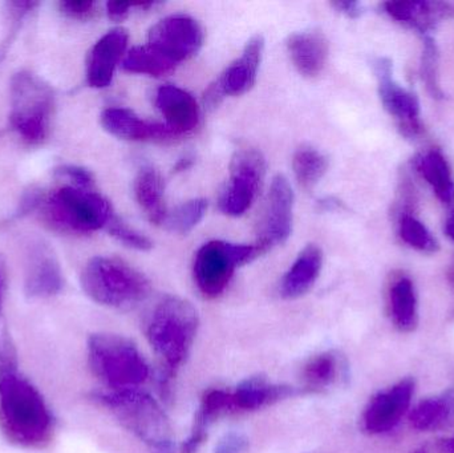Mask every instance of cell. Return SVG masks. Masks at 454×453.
I'll list each match as a JSON object with an SVG mask.
<instances>
[{
	"mask_svg": "<svg viewBox=\"0 0 454 453\" xmlns=\"http://www.w3.org/2000/svg\"><path fill=\"white\" fill-rule=\"evenodd\" d=\"M0 430L10 443L43 449L53 435V417L44 398L15 362L0 350Z\"/></svg>",
	"mask_w": 454,
	"mask_h": 453,
	"instance_id": "obj_1",
	"label": "cell"
},
{
	"mask_svg": "<svg viewBox=\"0 0 454 453\" xmlns=\"http://www.w3.org/2000/svg\"><path fill=\"white\" fill-rule=\"evenodd\" d=\"M199 327V311L184 298L167 295L154 306L146 322V338L169 374L191 355Z\"/></svg>",
	"mask_w": 454,
	"mask_h": 453,
	"instance_id": "obj_2",
	"label": "cell"
},
{
	"mask_svg": "<svg viewBox=\"0 0 454 453\" xmlns=\"http://www.w3.org/2000/svg\"><path fill=\"white\" fill-rule=\"evenodd\" d=\"M82 290L98 305L130 310L151 294V284L140 271L119 258L95 257L82 269Z\"/></svg>",
	"mask_w": 454,
	"mask_h": 453,
	"instance_id": "obj_3",
	"label": "cell"
},
{
	"mask_svg": "<svg viewBox=\"0 0 454 453\" xmlns=\"http://www.w3.org/2000/svg\"><path fill=\"white\" fill-rule=\"evenodd\" d=\"M117 422L157 453H170L173 428L159 403L138 390L108 391L95 396Z\"/></svg>",
	"mask_w": 454,
	"mask_h": 453,
	"instance_id": "obj_4",
	"label": "cell"
},
{
	"mask_svg": "<svg viewBox=\"0 0 454 453\" xmlns=\"http://www.w3.org/2000/svg\"><path fill=\"white\" fill-rule=\"evenodd\" d=\"M90 371L111 391L137 390L151 370L137 346L116 334H93L88 340Z\"/></svg>",
	"mask_w": 454,
	"mask_h": 453,
	"instance_id": "obj_5",
	"label": "cell"
},
{
	"mask_svg": "<svg viewBox=\"0 0 454 453\" xmlns=\"http://www.w3.org/2000/svg\"><path fill=\"white\" fill-rule=\"evenodd\" d=\"M42 215L56 230L84 234L106 228L114 213L108 199L95 189L64 185L43 202Z\"/></svg>",
	"mask_w": 454,
	"mask_h": 453,
	"instance_id": "obj_6",
	"label": "cell"
},
{
	"mask_svg": "<svg viewBox=\"0 0 454 453\" xmlns=\"http://www.w3.org/2000/svg\"><path fill=\"white\" fill-rule=\"evenodd\" d=\"M10 121L21 140L42 144L50 135L55 113L52 88L29 71H20L11 80Z\"/></svg>",
	"mask_w": 454,
	"mask_h": 453,
	"instance_id": "obj_7",
	"label": "cell"
},
{
	"mask_svg": "<svg viewBox=\"0 0 454 453\" xmlns=\"http://www.w3.org/2000/svg\"><path fill=\"white\" fill-rule=\"evenodd\" d=\"M266 254L263 247L235 245L225 241H210L197 252L194 260V281L202 295L215 298L225 292L232 274L240 266L253 262Z\"/></svg>",
	"mask_w": 454,
	"mask_h": 453,
	"instance_id": "obj_8",
	"label": "cell"
},
{
	"mask_svg": "<svg viewBox=\"0 0 454 453\" xmlns=\"http://www.w3.org/2000/svg\"><path fill=\"white\" fill-rule=\"evenodd\" d=\"M266 175V161L261 152L240 148L230 162L229 181L218 199L220 210L230 217L245 215L258 196Z\"/></svg>",
	"mask_w": 454,
	"mask_h": 453,
	"instance_id": "obj_9",
	"label": "cell"
},
{
	"mask_svg": "<svg viewBox=\"0 0 454 453\" xmlns=\"http://www.w3.org/2000/svg\"><path fill=\"white\" fill-rule=\"evenodd\" d=\"M204 39V29L196 19L177 13L161 19L152 27L146 45L177 66L199 53Z\"/></svg>",
	"mask_w": 454,
	"mask_h": 453,
	"instance_id": "obj_10",
	"label": "cell"
},
{
	"mask_svg": "<svg viewBox=\"0 0 454 453\" xmlns=\"http://www.w3.org/2000/svg\"><path fill=\"white\" fill-rule=\"evenodd\" d=\"M264 40L261 35L251 37L245 45L242 55L230 64L223 74L215 80L205 93V105L217 108L225 96H240L251 90L258 77Z\"/></svg>",
	"mask_w": 454,
	"mask_h": 453,
	"instance_id": "obj_11",
	"label": "cell"
},
{
	"mask_svg": "<svg viewBox=\"0 0 454 453\" xmlns=\"http://www.w3.org/2000/svg\"><path fill=\"white\" fill-rule=\"evenodd\" d=\"M379 82V95L386 111L399 122L400 130L407 137H416L423 130L420 121V103L418 96L403 88L394 79L392 61L379 58L373 63Z\"/></svg>",
	"mask_w": 454,
	"mask_h": 453,
	"instance_id": "obj_12",
	"label": "cell"
},
{
	"mask_svg": "<svg viewBox=\"0 0 454 453\" xmlns=\"http://www.w3.org/2000/svg\"><path fill=\"white\" fill-rule=\"evenodd\" d=\"M63 289L60 262L50 244L36 239L27 246L24 293L32 300L55 297Z\"/></svg>",
	"mask_w": 454,
	"mask_h": 453,
	"instance_id": "obj_13",
	"label": "cell"
},
{
	"mask_svg": "<svg viewBox=\"0 0 454 453\" xmlns=\"http://www.w3.org/2000/svg\"><path fill=\"white\" fill-rule=\"evenodd\" d=\"M294 191L285 176L278 175L271 183L266 210L262 220L258 244L270 252L285 244L293 229Z\"/></svg>",
	"mask_w": 454,
	"mask_h": 453,
	"instance_id": "obj_14",
	"label": "cell"
},
{
	"mask_svg": "<svg viewBox=\"0 0 454 453\" xmlns=\"http://www.w3.org/2000/svg\"><path fill=\"white\" fill-rule=\"evenodd\" d=\"M413 394V382L403 380L386 393L371 399L363 415V426L370 433H381L392 430L410 409Z\"/></svg>",
	"mask_w": 454,
	"mask_h": 453,
	"instance_id": "obj_15",
	"label": "cell"
},
{
	"mask_svg": "<svg viewBox=\"0 0 454 453\" xmlns=\"http://www.w3.org/2000/svg\"><path fill=\"white\" fill-rule=\"evenodd\" d=\"M101 125L114 137L128 141H173L181 136L167 124L141 119L127 108H108L101 113Z\"/></svg>",
	"mask_w": 454,
	"mask_h": 453,
	"instance_id": "obj_16",
	"label": "cell"
},
{
	"mask_svg": "<svg viewBox=\"0 0 454 453\" xmlns=\"http://www.w3.org/2000/svg\"><path fill=\"white\" fill-rule=\"evenodd\" d=\"M127 29L114 28L96 42L87 60V80L92 88H106L114 80L117 64L128 47Z\"/></svg>",
	"mask_w": 454,
	"mask_h": 453,
	"instance_id": "obj_17",
	"label": "cell"
},
{
	"mask_svg": "<svg viewBox=\"0 0 454 453\" xmlns=\"http://www.w3.org/2000/svg\"><path fill=\"white\" fill-rule=\"evenodd\" d=\"M156 105L168 127L183 137L200 124L201 109L193 95L176 85H162L156 93Z\"/></svg>",
	"mask_w": 454,
	"mask_h": 453,
	"instance_id": "obj_18",
	"label": "cell"
},
{
	"mask_svg": "<svg viewBox=\"0 0 454 453\" xmlns=\"http://www.w3.org/2000/svg\"><path fill=\"white\" fill-rule=\"evenodd\" d=\"M287 51L299 74L314 79L325 69L330 47L327 37L322 32L304 31L288 37Z\"/></svg>",
	"mask_w": 454,
	"mask_h": 453,
	"instance_id": "obj_19",
	"label": "cell"
},
{
	"mask_svg": "<svg viewBox=\"0 0 454 453\" xmlns=\"http://www.w3.org/2000/svg\"><path fill=\"white\" fill-rule=\"evenodd\" d=\"M322 266V250L317 245H307L283 277L280 295L285 300H298L306 295L317 284Z\"/></svg>",
	"mask_w": 454,
	"mask_h": 453,
	"instance_id": "obj_20",
	"label": "cell"
},
{
	"mask_svg": "<svg viewBox=\"0 0 454 453\" xmlns=\"http://www.w3.org/2000/svg\"><path fill=\"white\" fill-rule=\"evenodd\" d=\"M296 388L272 385L262 375L247 378L232 391L237 411H255L296 395Z\"/></svg>",
	"mask_w": 454,
	"mask_h": 453,
	"instance_id": "obj_21",
	"label": "cell"
},
{
	"mask_svg": "<svg viewBox=\"0 0 454 453\" xmlns=\"http://www.w3.org/2000/svg\"><path fill=\"white\" fill-rule=\"evenodd\" d=\"M347 377V363L338 351L312 356L301 369V382L309 393H322L335 387Z\"/></svg>",
	"mask_w": 454,
	"mask_h": 453,
	"instance_id": "obj_22",
	"label": "cell"
},
{
	"mask_svg": "<svg viewBox=\"0 0 454 453\" xmlns=\"http://www.w3.org/2000/svg\"><path fill=\"white\" fill-rule=\"evenodd\" d=\"M135 197L152 223L164 225L169 212L165 205L164 178L156 169L146 167L138 172L135 180Z\"/></svg>",
	"mask_w": 454,
	"mask_h": 453,
	"instance_id": "obj_23",
	"label": "cell"
},
{
	"mask_svg": "<svg viewBox=\"0 0 454 453\" xmlns=\"http://www.w3.org/2000/svg\"><path fill=\"white\" fill-rule=\"evenodd\" d=\"M384 7L392 19L423 34L434 29L450 13L448 4L439 2H388Z\"/></svg>",
	"mask_w": 454,
	"mask_h": 453,
	"instance_id": "obj_24",
	"label": "cell"
},
{
	"mask_svg": "<svg viewBox=\"0 0 454 453\" xmlns=\"http://www.w3.org/2000/svg\"><path fill=\"white\" fill-rule=\"evenodd\" d=\"M416 168L442 204L454 205V180L450 164L440 152L429 151L416 159Z\"/></svg>",
	"mask_w": 454,
	"mask_h": 453,
	"instance_id": "obj_25",
	"label": "cell"
},
{
	"mask_svg": "<svg viewBox=\"0 0 454 453\" xmlns=\"http://www.w3.org/2000/svg\"><path fill=\"white\" fill-rule=\"evenodd\" d=\"M389 298L395 324L402 332H412L418 324V300L411 279L402 278L395 282Z\"/></svg>",
	"mask_w": 454,
	"mask_h": 453,
	"instance_id": "obj_26",
	"label": "cell"
},
{
	"mask_svg": "<svg viewBox=\"0 0 454 453\" xmlns=\"http://www.w3.org/2000/svg\"><path fill=\"white\" fill-rule=\"evenodd\" d=\"M293 169L299 185L311 191L328 169V160L312 146L303 145L294 153Z\"/></svg>",
	"mask_w": 454,
	"mask_h": 453,
	"instance_id": "obj_27",
	"label": "cell"
},
{
	"mask_svg": "<svg viewBox=\"0 0 454 453\" xmlns=\"http://www.w3.org/2000/svg\"><path fill=\"white\" fill-rule=\"evenodd\" d=\"M122 68L130 74H149L160 77L175 71L176 66L165 60L148 45L132 48L122 60Z\"/></svg>",
	"mask_w": 454,
	"mask_h": 453,
	"instance_id": "obj_28",
	"label": "cell"
},
{
	"mask_svg": "<svg viewBox=\"0 0 454 453\" xmlns=\"http://www.w3.org/2000/svg\"><path fill=\"white\" fill-rule=\"evenodd\" d=\"M207 201L204 199H194L184 202L172 213H168L164 225L172 233L188 234L201 223L207 215Z\"/></svg>",
	"mask_w": 454,
	"mask_h": 453,
	"instance_id": "obj_29",
	"label": "cell"
},
{
	"mask_svg": "<svg viewBox=\"0 0 454 453\" xmlns=\"http://www.w3.org/2000/svg\"><path fill=\"white\" fill-rule=\"evenodd\" d=\"M439 48L431 36H424L423 58H421V79L429 95L434 98H444L439 82Z\"/></svg>",
	"mask_w": 454,
	"mask_h": 453,
	"instance_id": "obj_30",
	"label": "cell"
},
{
	"mask_svg": "<svg viewBox=\"0 0 454 453\" xmlns=\"http://www.w3.org/2000/svg\"><path fill=\"white\" fill-rule=\"evenodd\" d=\"M400 237L405 244L420 252L434 253L439 250L437 239L432 236L427 226L413 215H405L400 221Z\"/></svg>",
	"mask_w": 454,
	"mask_h": 453,
	"instance_id": "obj_31",
	"label": "cell"
},
{
	"mask_svg": "<svg viewBox=\"0 0 454 453\" xmlns=\"http://www.w3.org/2000/svg\"><path fill=\"white\" fill-rule=\"evenodd\" d=\"M230 412H237L232 393L225 390H209L202 398L197 417L212 425L215 419Z\"/></svg>",
	"mask_w": 454,
	"mask_h": 453,
	"instance_id": "obj_32",
	"label": "cell"
},
{
	"mask_svg": "<svg viewBox=\"0 0 454 453\" xmlns=\"http://www.w3.org/2000/svg\"><path fill=\"white\" fill-rule=\"evenodd\" d=\"M450 415V407L439 399H429L413 410L411 415L413 427L418 430H432L442 425Z\"/></svg>",
	"mask_w": 454,
	"mask_h": 453,
	"instance_id": "obj_33",
	"label": "cell"
},
{
	"mask_svg": "<svg viewBox=\"0 0 454 453\" xmlns=\"http://www.w3.org/2000/svg\"><path fill=\"white\" fill-rule=\"evenodd\" d=\"M109 234L117 241L121 242L124 246L129 249L138 250V252H148L153 247L151 239L148 237L141 234L140 231L128 226L127 223H122L119 217L114 215V220L106 226Z\"/></svg>",
	"mask_w": 454,
	"mask_h": 453,
	"instance_id": "obj_34",
	"label": "cell"
},
{
	"mask_svg": "<svg viewBox=\"0 0 454 453\" xmlns=\"http://www.w3.org/2000/svg\"><path fill=\"white\" fill-rule=\"evenodd\" d=\"M56 177L68 181V185L77 186L82 189H95V178L92 173L85 168L77 165H63L56 168Z\"/></svg>",
	"mask_w": 454,
	"mask_h": 453,
	"instance_id": "obj_35",
	"label": "cell"
},
{
	"mask_svg": "<svg viewBox=\"0 0 454 453\" xmlns=\"http://www.w3.org/2000/svg\"><path fill=\"white\" fill-rule=\"evenodd\" d=\"M61 13L74 20H90L98 15V3L92 0H66L59 2Z\"/></svg>",
	"mask_w": 454,
	"mask_h": 453,
	"instance_id": "obj_36",
	"label": "cell"
},
{
	"mask_svg": "<svg viewBox=\"0 0 454 453\" xmlns=\"http://www.w3.org/2000/svg\"><path fill=\"white\" fill-rule=\"evenodd\" d=\"M43 191L39 188H29L28 191H24L19 201L18 207L13 213V218H23L28 215L29 213L35 212L37 207L43 205Z\"/></svg>",
	"mask_w": 454,
	"mask_h": 453,
	"instance_id": "obj_37",
	"label": "cell"
},
{
	"mask_svg": "<svg viewBox=\"0 0 454 453\" xmlns=\"http://www.w3.org/2000/svg\"><path fill=\"white\" fill-rule=\"evenodd\" d=\"M248 449V439L242 433H230L221 439L215 453H246Z\"/></svg>",
	"mask_w": 454,
	"mask_h": 453,
	"instance_id": "obj_38",
	"label": "cell"
},
{
	"mask_svg": "<svg viewBox=\"0 0 454 453\" xmlns=\"http://www.w3.org/2000/svg\"><path fill=\"white\" fill-rule=\"evenodd\" d=\"M132 5L127 3L108 2L106 3V13L109 19L114 21H122L129 15V10Z\"/></svg>",
	"mask_w": 454,
	"mask_h": 453,
	"instance_id": "obj_39",
	"label": "cell"
},
{
	"mask_svg": "<svg viewBox=\"0 0 454 453\" xmlns=\"http://www.w3.org/2000/svg\"><path fill=\"white\" fill-rule=\"evenodd\" d=\"M333 5L348 18H359L363 13V5L359 2H335Z\"/></svg>",
	"mask_w": 454,
	"mask_h": 453,
	"instance_id": "obj_40",
	"label": "cell"
},
{
	"mask_svg": "<svg viewBox=\"0 0 454 453\" xmlns=\"http://www.w3.org/2000/svg\"><path fill=\"white\" fill-rule=\"evenodd\" d=\"M194 164V159L192 156H185L184 159L178 160L177 164H176L175 167V172L180 173V172H185V170L191 169L192 167H193Z\"/></svg>",
	"mask_w": 454,
	"mask_h": 453,
	"instance_id": "obj_41",
	"label": "cell"
},
{
	"mask_svg": "<svg viewBox=\"0 0 454 453\" xmlns=\"http://www.w3.org/2000/svg\"><path fill=\"white\" fill-rule=\"evenodd\" d=\"M5 292V269L2 258H0V313H2L3 302H4Z\"/></svg>",
	"mask_w": 454,
	"mask_h": 453,
	"instance_id": "obj_42",
	"label": "cell"
},
{
	"mask_svg": "<svg viewBox=\"0 0 454 453\" xmlns=\"http://www.w3.org/2000/svg\"><path fill=\"white\" fill-rule=\"evenodd\" d=\"M319 205L323 210H338L341 207L340 201H338L336 199H333V197L322 199V201L319 202Z\"/></svg>",
	"mask_w": 454,
	"mask_h": 453,
	"instance_id": "obj_43",
	"label": "cell"
},
{
	"mask_svg": "<svg viewBox=\"0 0 454 453\" xmlns=\"http://www.w3.org/2000/svg\"><path fill=\"white\" fill-rule=\"evenodd\" d=\"M445 233L454 241V210L452 215L448 217L447 223H445Z\"/></svg>",
	"mask_w": 454,
	"mask_h": 453,
	"instance_id": "obj_44",
	"label": "cell"
},
{
	"mask_svg": "<svg viewBox=\"0 0 454 453\" xmlns=\"http://www.w3.org/2000/svg\"><path fill=\"white\" fill-rule=\"evenodd\" d=\"M452 449H454V441H453V443H452Z\"/></svg>",
	"mask_w": 454,
	"mask_h": 453,
	"instance_id": "obj_45",
	"label": "cell"
}]
</instances>
